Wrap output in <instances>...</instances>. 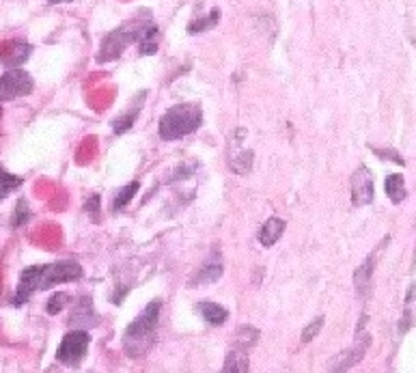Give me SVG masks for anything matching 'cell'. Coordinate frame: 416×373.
Instances as JSON below:
<instances>
[{
    "mask_svg": "<svg viewBox=\"0 0 416 373\" xmlns=\"http://www.w3.org/2000/svg\"><path fill=\"white\" fill-rule=\"evenodd\" d=\"M160 309H162L160 300L149 302L143 309L140 315L125 328L123 350L130 358H140L151 350L154 337L158 330V322H160Z\"/></svg>",
    "mask_w": 416,
    "mask_h": 373,
    "instance_id": "cell-1",
    "label": "cell"
},
{
    "mask_svg": "<svg viewBox=\"0 0 416 373\" xmlns=\"http://www.w3.org/2000/svg\"><path fill=\"white\" fill-rule=\"evenodd\" d=\"M203 123V110L197 104H175L160 119V136L164 141H180L197 132Z\"/></svg>",
    "mask_w": 416,
    "mask_h": 373,
    "instance_id": "cell-2",
    "label": "cell"
},
{
    "mask_svg": "<svg viewBox=\"0 0 416 373\" xmlns=\"http://www.w3.org/2000/svg\"><path fill=\"white\" fill-rule=\"evenodd\" d=\"M88 343H91V335L86 330H69L56 350V361L67 367H78L80 361L86 356Z\"/></svg>",
    "mask_w": 416,
    "mask_h": 373,
    "instance_id": "cell-3",
    "label": "cell"
},
{
    "mask_svg": "<svg viewBox=\"0 0 416 373\" xmlns=\"http://www.w3.org/2000/svg\"><path fill=\"white\" fill-rule=\"evenodd\" d=\"M33 88H35V80L28 71L20 67L7 69L3 76H0V101L26 97L33 93Z\"/></svg>",
    "mask_w": 416,
    "mask_h": 373,
    "instance_id": "cell-4",
    "label": "cell"
},
{
    "mask_svg": "<svg viewBox=\"0 0 416 373\" xmlns=\"http://www.w3.org/2000/svg\"><path fill=\"white\" fill-rule=\"evenodd\" d=\"M84 276L82 265L76 261H56L50 265H41V282L39 289H50L54 285H61V282H73Z\"/></svg>",
    "mask_w": 416,
    "mask_h": 373,
    "instance_id": "cell-5",
    "label": "cell"
},
{
    "mask_svg": "<svg viewBox=\"0 0 416 373\" xmlns=\"http://www.w3.org/2000/svg\"><path fill=\"white\" fill-rule=\"evenodd\" d=\"M376 186H374V175L367 167H358L352 175V203L354 207H365L374 203V195H376Z\"/></svg>",
    "mask_w": 416,
    "mask_h": 373,
    "instance_id": "cell-6",
    "label": "cell"
},
{
    "mask_svg": "<svg viewBox=\"0 0 416 373\" xmlns=\"http://www.w3.org/2000/svg\"><path fill=\"white\" fill-rule=\"evenodd\" d=\"M39 282H41V265L24 267L20 274L18 289L13 293V306H22L26 300H31V296L39 291Z\"/></svg>",
    "mask_w": 416,
    "mask_h": 373,
    "instance_id": "cell-7",
    "label": "cell"
},
{
    "mask_svg": "<svg viewBox=\"0 0 416 373\" xmlns=\"http://www.w3.org/2000/svg\"><path fill=\"white\" fill-rule=\"evenodd\" d=\"M67 324L71 328H76V330H86V328H91V326L97 324V315H95V311H93L91 298H88V296L80 298V300L76 302V306H73Z\"/></svg>",
    "mask_w": 416,
    "mask_h": 373,
    "instance_id": "cell-8",
    "label": "cell"
},
{
    "mask_svg": "<svg viewBox=\"0 0 416 373\" xmlns=\"http://www.w3.org/2000/svg\"><path fill=\"white\" fill-rule=\"evenodd\" d=\"M222 272H225V265H222V257L218 255H212L207 259L199 270L195 272V276L190 278V285L192 287H201V285H212V282L220 280Z\"/></svg>",
    "mask_w": 416,
    "mask_h": 373,
    "instance_id": "cell-9",
    "label": "cell"
},
{
    "mask_svg": "<svg viewBox=\"0 0 416 373\" xmlns=\"http://www.w3.org/2000/svg\"><path fill=\"white\" fill-rule=\"evenodd\" d=\"M369 348V337H365L363 341H358L352 350L343 352L341 356H337L332 361V373H345L350 367H354L358 361H363V356Z\"/></svg>",
    "mask_w": 416,
    "mask_h": 373,
    "instance_id": "cell-10",
    "label": "cell"
},
{
    "mask_svg": "<svg viewBox=\"0 0 416 373\" xmlns=\"http://www.w3.org/2000/svg\"><path fill=\"white\" fill-rule=\"evenodd\" d=\"M374 261H376L374 257H367V261L356 267V272H354L356 293H358L360 298H369V293H371V282H374V278H371V274H374Z\"/></svg>",
    "mask_w": 416,
    "mask_h": 373,
    "instance_id": "cell-11",
    "label": "cell"
},
{
    "mask_svg": "<svg viewBox=\"0 0 416 373\" xmlns=\"http://www.w3.org/2000/svg\"><path fill=\"white\" fill-rule=\"evenodd\" d=\"M285 220L283 218H267L265 222H263V227H261V231H259V242L265 246V248H270V246H274L278 240H280V235L285 233Z\"/></svg>",
    "mask_w": 416,
    "mask_h": 373,
    "instance_id": "cell-12",
    "label": "cell"
},
{
    "mask_svg": "<svg viewBox=\"0 0 416 373\" xmlns=\"http://www.w3.org/2000/svg\"><path fill=\"white\" fill-rule=\"evenodd\" d=\"M250 369V358H248V350L244 348H233L227 358L225 365H222L220 373H248Z\"/></svg>",
    "mask_w": 416,
    "mask_h": 373,
    "instance_id": "cell-13",
    "label": "cell"
},
{
    "mask_svg": "<svg viewBox=\"0 0 416 373\" xmlns=\"http://www.w3.org/2000/svg\"><path fill=\"white\" fill-rule=\"evenodd\" d=\"M195 309L210 326H220L229 320V311L225 306L216 304V302H197Z\"/></svg>",
    "mask_w": 416,
    "mask_h": 373,
    "instance_id": "cell-14",
    "label": "cell"
},
{
    "mask_svg": "<svg viewBox=\"0 0 416 373\" xmlns=\"http://www.w3.org/2000/svg\"><path fill=\"white\" fill-rule=\"evenodd\" d=\"M33 52V46H28V43H13V46L7 48V52L0 54V61H3L9 69H16L18 65L26 63V58L31 56Z\"/></svg>",
    "mask_w": 416,
    "mask_h": 373,
    "instance_id": "cell-15",
    "label": "cell"
},
{
    "mask_svg": "<svg viewBox=\"0 0 416 373\" xmlns=\"http://www.w3.org/2000/svg\"><path fill=\"white\" fill-rule=\"evenodd\" d=\"M384 190H386V197H389L395 205L404 203L406 197H408V188H406V179L401 173H393L386 177V184H384Z\"/></svg>",
    "mask_w": 416,
    "mask_h": 373,
    "instance_id": "cell-16",
    "label": "cell"
},
{
    "mask_svg": "<svg viewBox=\"0 0 416 373\" xmlns=\"http://www.w3.org/2000/svg\"><path fill=\"white\" fill-rule=\"evenodd\" d=\"M252 162H255V152H250V149L229 154V167L235 175H248L252 169Z\"/></svg>",
    "mask_w": 416,
    "mask_h": 373,
    "instance_id": "cell-17",
    "label": "cell"
},
{
    "mask_svg": "<svg viewBox=\"0 0 416 373\" xmlns=\"http://www.w3.org/2000/svg\"><path fill=\"white\" fill-rule=\"evenodd\" d=\"M22 182H24L22 177L13 175V173H9V171H5L3 167H0V201L7 199L16 188H20Z\"/></svg>",
    "mask_w": 416,
    "mask_h": 373,
    "instance_id": "cell-18",
    "label": "cell"
},
{
    "mask_svg": "<svg viewBox=\"0 0 416 373\" xmlns=\"http://www.w3.org/2000/svg\"><path fill=\"white\" fill-rule=\"evenodd\" d=\"M138 188H140L138 182H132V184L123 186L121 190H117L114 201H112V210H114V212H121L123 207L134 199V195H136V192H138Z\"/></svg>",
    "mask_w": 416,
    "mask_h": 373,
    "instance_id": "cell-19",
    "label": "cell"
},
{
    "mask_svg": "<svg viewBox=\"0 0 416 373\" xmlns=\"http://www.w3.org/2000/svg\"><path fill=\"white\" fill-rule=\"evenodd\" d=\"M218 20H220V11L218 9H212V13L207 18H201V20H195L190 26H188V31L192 33V35H197V33H203V31H210V28H214L216 24H218Z\"/></svg>",
    "mask_w": 416,
    "mask_h": 373,
    "instance_id": "cell-20",
    "label": "cell"
},
{
    "mask_svg": "<svg viewBox=\"0 0 416 373\" xmlns=\"http://www.w3.org/2000/svg\"><path fill=\"white\" fill-rule=\"evenodd\" d=\"M257 341H259V330H257V328H252V326H242L240 330H237V348L250 350Z\"/></svg>",
    "mask_w": 416,
    "mask_h": 373,
    "instance_id": "cell-21",
    "label": "cell"
},
{
    "mask_svg": "<svg viewBox=\"0 0 416 373\" xmlns=\"http://www.w3.org/2000/svg\"><path fill=\"white\" fill-rule=\"evenodd\" d=\"M138 110H140V104L134 110H130V112H125V115H121V117H117L114 121H112V130H114V134H125L134 123H136V117H138Z\"/></svg>",
    "mask_w": 416,
    "mask_h": 373,
    "instance_id": "cell-22",
    "label": "cell"
},
{
    "mask_svg": "<svg viewBox=\"0 0 416 373\" xmlns=\"http://www.w3.org/2000/svg\"><path fill=\"white\" fill-rule=\"evenodd\" d=\"M31 220V207H28V201L26 199H20L16 210H13V216H11V227H22L26 222Z\"/></svg>",
    "mask_w": 416,
    "mask_h": 373,
    "instance_id": "cell-23",
    "label": "cell"
},
{
    "mask_svg": "<svg viewBox=\"0 0 416 373\" xmlns=\"http://www.w3.org/2000/svg\"><path fill=\"white\" fill-rule=\"evenodd\" d=\"M69 302V293H65V291H56V293H52L50 296V300H48V304H46V311L50 313V315H58L63 309H65V304Z\"/></svg>",
    "mask_w": 416,
    "mask_h": 373,
    "instance_id": "cell-24",
    "label": "cell"
},
{
    "mask_svg": "<svg viewBox=\"0 0 416 373\" xmlns=\"http://www.w3.org/2000/svg\"><path fill=\"white\" fill-rule=\"evenodd\" d=\"M321 328H323V317H315L313 322H310L306 328H304V330H302V337H300V341L302 343H310V341H313L317 335H319V330H321Z\"/></svg>",
    "mask_w": 416,
    "mask_h": 373,
    "instance_id": "cell-25",
    "label": "cell"
},
{
    "mask_svg": "<svg viewBox=\"0 0 416 373\" xmlns=\"http://www.w3.org/2000/svg\"><path fill=\"white\" fill-rule=\"evenodd\" d=\"M97 210H99V195H93L91 199L86 201V214L91 216L93 220H97Z\"/></svg>",
    "mask_w": 416,
    "mask_h": 373,
    "instance_id": "cell-26",
    "label": "cell"
},
{
    "mask_svg": "<svg viewBox=\"0 0 416 373\" xmlns=\"http://www.w3.org/2000/svg\"><path fill=\"white\" fill-rule=\"evenodd\" d=\"M374 152L380 154L384 160H395L397 164H401V167H404V164H406L404 158H399V154H397V152H391V149H374Z\"/></svg>",
    "mask_w": 416,
    "mask_h": 373,
    "instance_id": "cell-27",
    "label": "cell"
},
{
    "mask_svg": "<svg viewBox=\"0 0 416 373\" xmlns=\"http://www.w3.org/2000/svg\"><path fill=\"white\" fill-rule=\"evenodd\" d=\"M48 3H54V5H56V3H71V0H48Z\"/></svg>",
    "mask_w": 416,
    "mask_h": 373,
    "instance_id": "cell-28",
    "label": "cell"
},
{
    "mask_svg": "<svg viewBox=\"0 0 416 373\" xmlns=\"http://www.w3.org/2000/svg\"><path fill=\"white\" fill-rule=\"evenodd\" d=\"M0 117H3V106H0Z\"/></svg>",
    "mask_w": 416,
    "mask_h": 373,
    "instance_id": "cell-29",
    "label": "cell"
}]
</instances>
